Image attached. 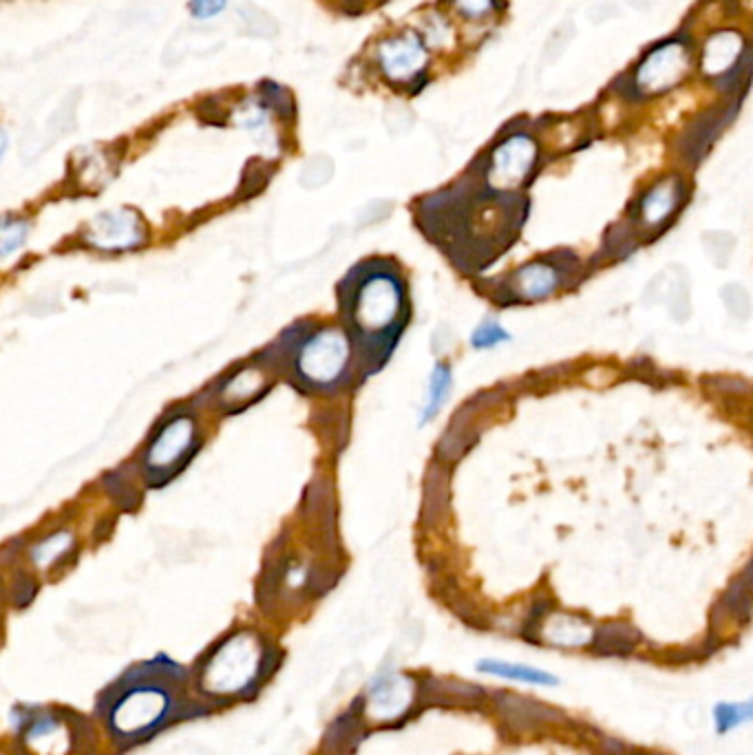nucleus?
<instances>
[{"mask_svg": "<svg viewBox=\"0 0 753 755\" xmlns=\"http://www.w3.org/2000/svg\"><path fill=\"white\" fill-rule=\"evenodd\" d=\"M279 665V650H263L252 632L224 638L199 665L197 685L212 698L246 694Z\"/></svg>", "mask_w": 753, "mask_h": 755, "instance_id": "obj_1", "label": "nucleus"}, {"mask_svg": "<svg viewBox=\"0 0 753 755\" xmlns=\"http://www.w3.org/2000/svg\"><path fill=\"white\" fill-rule=\"evenodd\" d=\"M349 321L358 334L369 340H383L394 345L391 340L398 334L400 310H402V290L394 274L376 272L358 283V290L349 296V307H345Z\"/></svg>", "mask_w": 753, "mask_h": 755, "instance_id": "obj_2", "label": "nucleus"}, {"mask_svg": "<svg viewBox=\"0 0 753 755\" xmlns=\"http://www.w3.org/2000/svg\"><path fill=\"white\" fill-rule=\"evenodd\" d=\"M109 722L122 738H140L164 722L173 709V696L164 683L131 674L126 678L122 694L111 703Z\"/></svg>", "mask_w": 753, "mask_h": 755, "instance_id": "obj_3", "label": "nucleus"}, {"mask_svg": "<svg viewBox=\"0 0 753 755\" xmlns=\"http://www.w3.org/2000/svg\"><path fill=\"white\" fill-rule=\"evenodd\" d=\"M689 69V51L681 42H667L654 49L636 69L634 84L641 93H661L672 89L685 78Z\"/></svg>", "mask_w": 753, "mask_h": 755, "instance_id": "obj_4", "label": "nucleus"}, {"mask_svg": "<svg viewBox=\"0 0 753 755\" xmlns=\"http://www.w3.org/2000/svg\"><path fill=\"white\" fill-rule=\"evenodd\" d=\"M146 239L140 217L131 210H111L95 217L87 228V241L102 250H129Z\"/></svg>", "mask_w": 753, "mask_h": 755, "instance_id": "obj_5", "label": "nucleus"}, {"mask_svg": "<svg viewBox=\"0 0 753 755\" xmlns=\"http://www.w3.org/2000/svg\"><path fill=\"white\" fill-rule=\"evenodd\" d=\"M347 358V347L341 334L334 329H325L303 347L299 358L301 374L314 382H330L338 378Z\"/></svg>", "mask_w": 753, "mask_h": 755, "instance_id": "obj_6", "label": "nucleus"}, {"mask_svg": "<svg viewBox=\"0 0 753 755\" xmlns=\"http://www.w3.org/2000/svg\"><path fill=\"white\" fill-rule=\"evenodd\" d=\"M23 725V744L34 755H67L73 749L76 733L67 720L58 718L53 711H40V714L29 716Z\"/></svg>", "mask_w": 753, "mask_h": 755, "instance_id": "obj_7", "label": "nucleus"}, {"mask_svg": "<svg viewBox=\"0 0 753 755\" xmlns=\"http://www.w3.org/2000/svg\"><path fill=\"white\" fill-rule=\"evenodd\" d=\"M195 438V424L190 418H177L157 435L146 455V466L151 473H168L177 462H182Z\"/></svg>", "mask_w": 753, "mask_h": 755, "instance_id": "obj_8", "label": "nucleus"}, {"mask_svg": "<svg viewBox=\"0 0 753 755\" xmlns=\"http://www.w3.org/2000/svg\"><path fill=\"white\" fill-rule=\"evenodd\" d=\"M427 65V51L416 36L389 38L380 45V67L391 80H409Z\"/></svg>", "mask_w": 753, "mask_h": 755, "instance_id": "obj_9", "label": "nucleus"}, {"mask_svg": "<svg viewBox=\"0 0 753 755\" xmlns=\"http://www.w3.org/2000/svg\"><path fill=\"white\" fill-rule=\"evenodd\" d=\"M535 162V144L526 135H515L506 140L493 155L491 177L495 184L515 186L522 182Z\"/></svg>", "mask_w": 753, "mask_h": 755, "instance_id": "obj_10", "label": "nucleus"}, {"mask_svg": "<svg viewBox=\"0 0 753 755\" xmlns=\"http://www.w3.org/2000/svg\"><path fill=\"white\" fill-rule=\"evenodd\" d=\"M363 698H356L341 718L334 720V725L327 729L323 749L334 755H352L363 740V714L365 707L360 705Z\"/></svg>", "mask_w": 753, "mask_h": 755, "instance_id": "obj_11", "label": "nucleus"}, {"mask_svg": "<svg viewBox=\"0 0 753 755\" xmlns=\"http://www.w3.org/2000/svg\"><path fill=\"white\" fill-rule=\"evenodd\" d=\"M495 707L500 709V714L508 725L519 731L537 729L542 722L561 718V714H557V711L548 709L544 705L530 703V700H524L513 694H495Z\"/></svg>", "mask_w": 753, "mask_h": 755, "instance_id": "obj_12", "label": "nucleus"}, {"mask_svg": "<svg viewBox=\"0 0 753 755\" xmlns=\"http://www.w3.org/2000/svg\"><path fill=\"white\" fill-rule=\"evenodd\" d=\"M742 51V38L736 31H720L709 38L703 53V69L709 76H718V73L729 71Z\"/></svg>", "mask_w": 753, "mask_h": 755, "instance_id": "obj_13", "label": "nucleus"}, {"mask_svg": "<svg viewBox=\"0 0 753 755\" xmlns=\"http://www.w3.org/2000/svg\"><path fill=\"white\" fill-rule=\"evenodd\" d=\"M636 643H639V632L625 623L603 625L592 636V650L603 656H625L634 650Z\"/></svg>", "mask_w": 753, "mask_h": 755, "instance_id": "obj_14", "label": "nucleus"}, {"mask_svg": "<svg viewBox=\"0 0 753 755\" xmlns=\"http://www.w3.org/2000/svg\"><path fill=\"white\" fill-rule=\"evenodd\" d=\"M477 669H480V672H484V674L500 676V678H508V680H519V683H528V685H555L557 683L555 676L542 672V669L515 665V663L480 661V663H477Z\"/></svg>", "mask_w": 753, "mask_h": 755, "instance_id": "obj_15", "label": "nucleus"}, {"mask_svg": "<svg viewBox=\"0 0 753 755\" xmlns=\"http://www.w3.org/2000/svg\"><path fill=\"white\" fill-rule=\"evenodd\" d=\"M71 546H73V537L69 533H53L31 548V561H34L38 568L47 570L53 566V563L65 557L71 550Z\"/></svg>", "mask_w": 753, "mask_h": 755, "instance_id": "obj_16", "label": "nucleus"}, {"mask_svg": "<svg viewBox=\"0 0 753 755\" xmlns=\"http://www.w3.org/2000/svg\"><path fill=\"white\" fill-rule=\"evenodd\" d=\"M261 385H263V376L259 374L257 369H243L241 374H237L226 385L224 398L230 400V402L246 400V398L254 396V393L261 389Z\"/></svg>", "mask_w": 753, "mask_h": 755, "instance_id": "obj_17", "label": "nucleus"}, {"mask_svg": "<svg viewBox=\"0 0 753 755\" xmlns=\"http://www.w3.org/2000/svg\"><path fill=\"white\" fill-rule=\"evenodd\" d=\"M751 716V707L749 703L745 705H729V703H720L714 707V720H716V729L720 733H727L731 729H736L742 722H747Z\"/></svg>", "mask_w": 753, "mask_h": 755, "instance_id": "obj_18", "label": "nucleus"}, {"mask_svg": "<svg viewBox=\"0 0 753 755\" xmlns=\"http://www.w3.org/2000/svg\"><path fill=\"white\" fill-rule=\"evenodd\" d=\"M27 237V223L16 219L0 221V257L16 252L25 243Z\"/></svg>", "mask_w": 753, "mask_h": 755, "instance_id": "obj_19", "label": "nucleus"}, {"mask_svg": "<svg viewBox=\"0 0 753 755\" xmlns=\"http://www.w3.org/2000/svg\"><path fill=\"white\" fill-rule=\"evenodd\" d=\"M674 206V190L670 184H663L656 190H652V195L645 199V221L650 223H656L661 221L667 212H670V208Z\"/></svg>", "mask_w": 753, "mask_h": 755, "instance_id": "obj_20", "label": "nucleus"}, {"mask_svg": "<svg viewBox=\"0 0 753 755\" xmlns=\"http://www.w3.org/2000/svg\"><path fill=\"white\" fill-rule=\"evenodd\" d=\"M447 391H449V371L440 367V369L436 371V374H433L431 404H429V409H427V418L433 416V411H436V409L440 407V404H442V400L447 398V396H444V393H447Z\"/></svg>", "mask_w": 753, "mask_h": 755, "instance_id": "obj_21", "label": "nucleus"}, {"mask_svg": "<svg viewBox=\"0 0 753 755\" xmlns=\"http://www.w3.org/2000/svg\"><path fill=\"white\" fill-rule=\"evenodd\" d=\"M228 0H190V12L195 18H212L226 7Z\"/></svg>", "mask_w": 753, "mask_h": 755, "instance_id": "obj_22", "label": "nucleus"}, {"mask_svg": "<svg viewBox=\"0 0 753 755\" xmlns=\"http://www.w3.org/2000/svg\"><path fill=\"white\" fill-rule=\"evenodd\" d=\"M455 5L469 18H482L484 14L491 12L495 0H455Z\"/></svg>", "mask_w": 753, "mask_h": 755, "instance_id": "obj_23", "label": "nucleus"}, {"mask_svg": "<svg viewBox=\"0 0 753 755\" xmlns=\"http://www.w3.org/2000/svg\"><path fill=\"white\" fill-rule=\"evenodd\" d=\"M506 338V332L504 329H500L497 325H484L480 332L475 334V345L477 347H486V345H495L500 343V340Z\"/></svg>", "mask_w": 753, "mask_h": 755, "instance_id": "obj_24", "label": "nucleus"}, {"mask_svg": "<svg viewBox=\"0 0 753 755\" xmlns=\"http://www.w3.org/2000/svg\"><path fill=\"white\" fill-rule=\"evenodd\" d=\"M5 151H7V135L0 131V159L5 157Z\"/></svg>", "mask_w": 753, "mask_h": 755, "instance_id": "obj_25", "label": "nucleus"}]
</instances>
